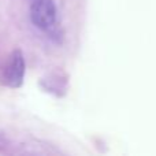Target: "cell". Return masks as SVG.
Returning a JSON list of instances; mask_svg holds the SVG:
<instances>
[{"label":"cell","mask_w":156,"mask_h":156,"mask_svg":"<svg viewBox=\"0 0 156 156\" xmlns=\"http://www.w3.org/2000/svg\"><path fill=\"white\" fill-rule=\"evenodd\" d=\"M40 85L45 89V92L55 94L58 97H62L67 92L69 80L67 76L62 71H51L48 76L40 78Z\"/></svg>","instance_id":"cell-3"},{"label":"cell","mask_w":156,"mask_h":156,"mask_svg":"<svg viewBox=\"0 0 156 156\" xmlns=\"http://www.w3.org/2000/svg\"><path fill=\"white\" fill-rule=\"evenodd\" d=\"M29 12L30 21L40 30H49L56 23L58 10L52 0H32Z\"/></svg>","instance_id":"cell-2"},{"label":"cell","mask_w":156,"mask_h":156,"mask_svg":"<svg viewBox=\"0 0 156 156\" xmlns=\"http://www.w3.org/2000/svg\"><path fill=\"white\" fill-rule=\"evenodd\" d=\"M25 59L21 49H14L0 66V83L7 88H19L25 78Z\"/></svg>","instance_id":"cell-1"}]
</instances>
